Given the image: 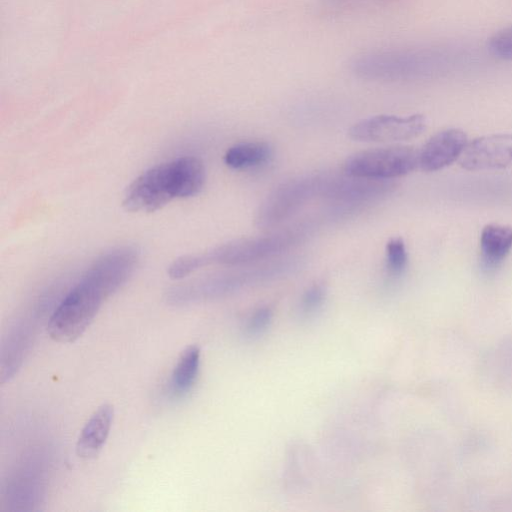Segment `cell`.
<instances>
[{"instance_id":"1","label":"cell","mask_w":512,"mask_h":512,"mask_svg":"<svg viewBox=\"0 0 512 512\" xmlns=\"http://www.w3.org/2000/svg\"><path fill=\"white\" fill-rule=\"evenodd\" d=\"M206 171L195 156H181L157 164L140 174L126 189L123 206L131 212H154L175 198L197 195Z\"/></svg>"},{"instance_id":"2","label":"cell","mask_w":512,"mask_h":512,"mask_svg":"<svg viewBox=\"0 0 512 512\" xmlns=\"http://www.w3.org/2000/svg\"><path fill=\"white\" fill-rule=\"evenodd\" d=\"M304 237L301 229L234 240L209 252L186 255L174 260L168 268L172 279H182L210 264L241 265L270 258L295 246Z\"/></svg>"},{"instance_id":"3","label":"cell","mask_w":512,"mask_h":512,"mask_svg":"<svg viewBox=\"0 0 512 512\" xmlns=\"http://www.w3.org/2000/svg\"><path fill=\"white\" fill-rule=\"evenodd\" d=\"M110 296L106 288L86 271L51 314L47 324L49 336L60 343L75 341Z\"/></svg>"},{"instance_id":"4","label":"cell","mask_w":512,"mask_h":512,"mask_svg":"<svg viewBox=\"0 0 512 512\" xmlns=\"http://www.w3.org/2000/svg\"><path fill=\"white\" fill-rule=\"evenodd\" d=\"M419 167V150L405 145L376 147L349 156L344 173L353 177L390 181Z\"/></svg>"},{"instance_id":"5","label":"cell","mask_w":512,"mask_h":512,"mask_svg":"<svg viewBox=\"0 0 512 512\" xmlns=\"http://www.w3.org/2000/svg\"><path fill=\"white\" fill-rule=\"evenodd\" d=\"M326 176L310 175L289 180L276 188L260 206L256 222L273 227L297 212L316 195L321 196Z\"/></svg>"},{"instance_id":"6","label":"cell","mask_w":512,"mask_h":512,"mask_svg":"<svg viewBox=\"0 0 512 512\" xmlns=\"http://www.w3.org/2000/svg\"><path fill=\"white\" fill-rule=\"evenodd\" d=\"M426 126L427 121L422 114H380L354 123L348 133L351 139L360 142H398L421 135Z\"/></svg>"},{"instance_id":"7","label":"cell","mask_w":512,"mask_h":512,"mask_svg":"<svg viewBox=\"0 0 512 512\" xmlns=\"http://www.w3.org/2000/svg\"><path fill=\"white\" fill-rule=\"evenodd\" d=\"M259 279L256 268L241 273L212 276L172 287L166 292L165 299L170 305H189L225 295Z\"/></svg>"},{"instance_id":"8","label":"cell","mask_w":512,"mask_h":512,"mask_svg":"<svg viewBox=\"0 0 512 512\" xmlns=\"http://www.w3.org/2000/svg\"><path fill=\"white\" fill-rule=\"evenodd\" d=\"M469 171L502 169L512 165V134H492L468 142L459 158Z\"/></svg>"},{"instance_id":"9","label":"cell","mask_w":512,"mask_h":512,"mask_svg":"<svg viewBox=\"0 0 512 512\" xmlns=\"http://www.w3.org/2000/svg\"><path fill=\"white\" fill-rule=\"evenodd\" d=\"M467 140L466 133L458 128L436 133L419 150V167L434 172L452 164L462 155Z\"/></svg>"},{"instance_id":"10","label":"cell","mask_w":512,"mask_h":512,"mask_svg":"<svg viewBox=\"0 0 512 512\" xmlns=\"http://www.w3.org/2000/svg\"><path fill=\"white\" fill-rule=\"evenodd\" d=\"M114 418V409L110 404H102L89 417L76 443L78 457L90 460L96 458L102 450Z\"/></svg>"},{"instance_id":"11","label":"cell","mask_w":512,"mask_h":512,"mask_svg":"<svg viewBox=\"0 0 512 512\" xmlns=\"http://www.w3.org/2000/svg\"><path fill=\"white\" fill-rule=\"evenodd\" d=\"M512 248V228L500 224L486 225L480 235L482 266L486 270L496 268Z\"/></svg>"},{"instance_id":"12","label":"cell","mask_w":512,"mask_h":512,"mask_svg":"<svg viewBox=\"0 0 512 512\" xmlns=\"http://www.w3.org/2000/svg\"><path fill=\"white\" fill-rule=\"evenodd\" d=\"M272 154L273 150L269 143L246 141L228 148L224 154V162L232 169H246L265 164Z\"/></svg>"},{"instance_id":"13","label":"cell","mask_w":512,"mask_h":512,"mask_svg":"<svg viewBox=\"0 0 512 512\" xmlns=\"http://www.w3.org/2000/svg\"><path fill=\"white\" fill-rule=\"evenodd\" d=\"M200 349L196 345L187 346L180 354L170 378L173 395L183 396L194 385L200 367Z\"/></svg>"},{"instance_id":"14","label":"cell","mask_w":512,"mask_h":512,"mask_svg":"<svg viewBox=\"0 0 512 512\" xmlns=\"http://www.w3.org/2000/svg\"><path fill=\"white\" fill-rule=\"evenodd\" d=\"M385 262L390 274L398 276L403 273L408 263V252L405 242L401 238H391L387 242Z\"/></svg>"},{"instance_id":"15","label":"cell","mask_w":512,"mask_h":512,"mask_svg":"<svg viewBox=\"0 0 512 512\" xmlns=\"http://www.w3.org/2000/svg\"><path fill=\"white\" fill-rule=\"evenodd\" d=\"M488 47L493 55L512 60V26L496 32L489 39Z\"/></svg>"},{"instance_id":"16","label":"cell","mask_w":512,"mask_h":512,"mask_svg":"<svg viewBox=\"0 0 512 512\" xmlns=\"http://www.w3.org/2000/svg\"><path fill=\"white\" fill-rule=\"evenodd\" d=\"M326 290L324 286L315 284L308 288L301 298V310L305 314L317 311L324 303Z\"/></svg>"},{"instance_id":"17","label":"cell","mask_w":512,"mask_h":512,"mask_svg":"<svg viewBox=\"0 0 512 512\" xmlns=\"http://www.w3.org/2000/svg\"><path fill=\"white\" fill-rule=\"evenodd\" d=\"M272 320V311L267 308H260L254 312L246 325V333L250 336H256L263 333Z\"/></svg>"},{"instance_id":"18","label":"cell","mask_w":512,"mask_h":512,"mask_svg":"<svg viewBox=\"0 0 512 512\" xmlns=\"http://www.w3.org/2000/svg\"><path fill=\"white\" fill-rule=\"evenodd\" d=\"M329 4H332V5H335V6H338V5H343V4H346L347 2L351 1V0H326Z\"/></svg>"}]
</instances>
